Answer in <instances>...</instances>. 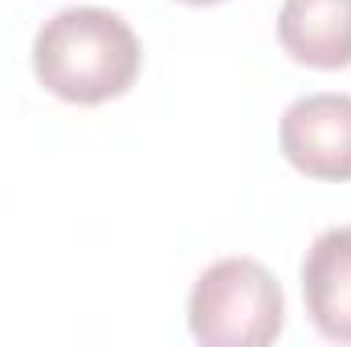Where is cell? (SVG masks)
Returning a JSON list of instances; mask_svg holds the SVG:
<instances>
[{
	"label": "cell",
	"mask_w": 351,
	"mask_h": 347,
	"mask_svg": "<svg viewBox=\"0 0 351 347\" xmlns=\"http://www.w3.org/2000/svg\"><path fill=\"white\" fill-rule=\"evenodd\" d=\"M278 147L311 180H351V94H306L282 110Z\"/></svg>",
	"instance_id": "obj_3"
},
{
	"label": "cell",
	"mask_w": 351,
	"mask_h": 347,
	"mask_svg": "<svg viewBox=\"0 0 351 347\" xmlns=\"http://www.w3.org/2000/svg\"><path fill=\"white\" fill-rule=\"evenodd\" d=\"M180 4H196V8H204V4H221V0H180Z\"/></svg>",
	"instance_id": "obj_6"
},
{
	"label": "cell",
	"mask_w": 351,
	"mask_h": 347,
	"mask_svg": "<svg viewBox=\"0 0 351 347\" xmlns=\"http://www.w3.org/2000/svg\"><path fill=\"white\" fill-rule=\"evenodd\" d=\"M143 49L135 29L98 4L53 12L33 37V74L62 102L98 106L135 86Z\"/></svg>",
	"instance_id": "obj_1"
},
{
	"label": "cell",
	"mask_w": 351,
	"mask_h": 347,
	"mask_svg": "<svg viewBox=\"0 0 351 347\" xmlns=\"http://www.w3.org/2000/svg\"><path fill=\"white\" fill-rule=\"evenodd\" d=\"M286 298L254 258L213 261L188 294V331L204 347H265L282 335Z\"/></svg>",
	"instance_id": "obj_2"
},
{
	"label": "cell",
	"mask_w": 351,
	"mask_h": 347,
	"mask_svg": "<svg viewBox=\"0 0 351 347\" xmlns=\"http://www.w3.org/2000/svg\"><path fill=\"white\" fill-rule=\"evenodd\" d=\"M302 302L315 331L351 344V225L319 233L302 258Z\"/></svg>",
	"instance_id": "obj_4"
},
{
	"label": "cell",
	"mask_w": 351,
	"mask_h": 347,
	"mask_svg": "<svg viewBox=\"0 0 351 347\" xmlns=\"http://www.w3.org/2000/svg\"><path fill=\"white\" fill-rule=\"evenodd\" d=\"M282 49L311 70L351 66V0H282L278 8Z\"/></svg>",
	"instance_id": "obj_5"
}]
</instances>
